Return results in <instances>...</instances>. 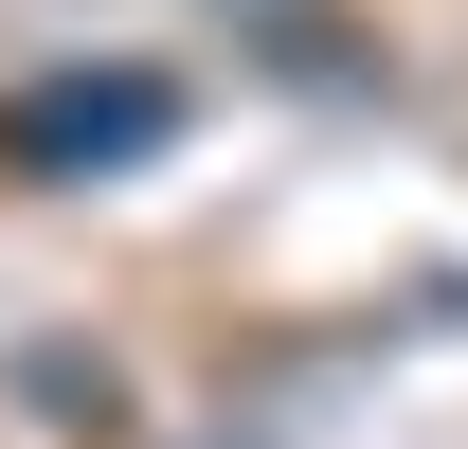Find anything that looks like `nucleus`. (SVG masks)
<instances>
[{
	"label": "nucleus",
	"instance_id": "obj_1",
	"mask_svg": "<svg viewBox=\"0 0 468 449\" xmlns=\"http://www.w3.org/2000/svg\"><path fill=\"white\" fill-rule=\"evenodd\" d=\"M163 72H72V90H18L0 109V162H37V180H72V162H144L163 144Z\"/></svg>",
	"mask_w": 468,
	"mask_h": 449
}]
</instances>
